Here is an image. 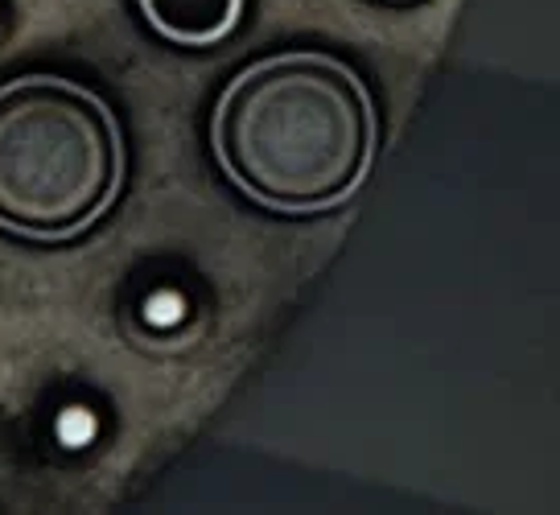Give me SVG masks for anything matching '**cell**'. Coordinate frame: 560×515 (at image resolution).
Instances as JSON below:
<instances>
[{
	"label": "cell",
	"mask_w": 560,
	"mask_h": 515,
	"mask_svg": "<svg viewBox=\"0 0 560 515\" xmlns=\"http://www.w3.org/2000/svg\"><path fill=\"white\" fill-rule=\"evenodd\" d=\"M124 186V132L100 91L62 74L0 83V232L62 244L95 227Z\"/></svg>",
	"instance_id": "obj_2"
},
{
	"label": "cell",
	"mask_w": 560,
	"mask_h": 515,
	"mask_svg": "<svg viewBox=\"0 0 560 515\" xmlns=\"http://www.w3.org/2000/svg\"><path fill=\"white\" fill-rule=\"evenodd\" d=\"M210 149L223 178L272 214H326L363 190L380 116L354 67L326 50H280L231 79Z\"/></svg>",
	"instance_id": "obj_1"
},
{
	"label": "cell",
	"mask_w": 560,
	"mask_h": 515,
	"mask_svg": "<svg viewBox=\"0 0 560 515\" xmlns=\"http://www.w3.org/2000/svg\"><path fill=\"white\" fill-rule=\"evenodd\" d=\"M149 30L182 50H210L244 21L247 0H137Z\"/></svg>",
	"instance_id": "obj_3"
},
{
	"label": "cell",
	"mask_w": 560,
	"mask_h": 515,
	"mask_svg": "<svg viewBox=\"0 0 560 515\" xmlns=\"http://www.w3.org/2000/svg\"><path fill=\"white\" fill-rule=\"evenodd\" d=\"M387 4H412V0H387Z\"/></svg>",
	"instance_id": "obj_4"
}]
</instances>
